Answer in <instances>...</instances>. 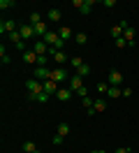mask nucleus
Listing matches in <instances>:
<instances>
[{
  "mask_svg": "<svg viewBox=\"0 0 139 153\" xmlns=\"http://www.w3.org/2000/svg\"><path fill=\"white\" fill-rule=\"evenodd\" d=\"M26 91H28V100H30V102H35L37 95H39V93H44V86H42V81H39V79H28V81H26Z\"/></svg>",
  "mask_w": 139,
  "mask_h": 153,
  "instance_id": "obj_1",
  "label": "nucleus"
},
{
  "mask_svg": "<svg viewBox=\"0 0 139 153\" xmlns=\"http://www.w3.org/2000/svg\"><path fill=\"white\" fill-rule=\"evenodd\" d=\"M65 134H70V123H67V121H60V123H58V134L54 137V144H56V146H58V144H63Z\"/></svg>",
  "mask_w": 139,
  "mask_h": 153,
  "instance_id": "obj_2",
  "label": "nucleus"
},
{
  "mask_svg": "<svg viewBox=\"0 0 139 153\" xmlns=\"http://www.w3.org/2000/svg\"><path fill=\"white\" fill-rule=\"evenodd\" d=\"M72 5L79 10V14H91L93 5H95V0H72Z\"/></svg>",
  "mask_w": 139,
  "mask_h": 153,
  "instance_id": "obj_3",
  "label": "nucleus"
},
{
  "mask_svg": "<svg viewBox=\"0 0 139 153\" xmlns=\"http://www.w3.org/2000/svg\"><path fill=\"white\" fill-rule=\"evenodd\" d=\"M120 26H123V37L128 42V47H135V28L130 26L128 21H120Z\"/></svg>",
  "mask_w": 139,
  "mask_h": 153,
  "instance_id": "obj_4",
  "label": "nucleus"
},
{
  "mask_svg": "<svg viewBox=\"0 0 139 153\" xmlns=\"http://www.w3.org/2000/svg\"><path fill=\"white\" fill-rule=\"evenodd\" d=\"M65 79H70V76H67V70H65V67H54V72H51V81L63 84Z\"/></svg>",
  "mask_w": 139,
  "mask_h": 153,
  "instance_id": "obj_5",
  "label": "nucleus"
},
{
  "mask_svg": "<svg viewBox=\"0 0 139 153\" xmlns=\"http://www.w3.org/2000/svg\"><path fill=\"white\" fill-rule=\"evenodd\" d=\"M107 84H109V86H120V84H123V74H120L118 70H109V74H107Z\"/></svg>",
  "mask_w": 139,
  "mask_h": 153,
  "instance_id": "obj_6",
  "label": "nucleus"
},
{
  "mask_svg": "<svg viewBox=\"0 0 139 153\" xmlns=\"http://www.w3.org/2000/svg\"><path fill=\"white\" fill-rule=\"evenodd\" d=\"M51 72H54V67H35L33 76H35V79H42V81H46V79H51Z\"/></svg>",
  "mask_w": 139,
  "mask_h": 153,
  "instance_id": "obj_7",
  "label": "nucleus"
},
{
  "mask_svg": "<svg viewBox=\"0 0 139 153\" xmlns=\"http://www.w3.org/2000/svg\"><path fill=\"white\" fill-rule=\"evenodd\" d=\"M81 86H83V76H79V74L70 76V84H67V88H70L72 93H77V91H79Z\"/></svg>",
  "mask_w": 139,
  "mask_h": 153,
  "instance_id": "obj_8",
  "label": "nucleus"
},
{
  "mask_svg": "<svg viewBox=\"0 0 139 153\" xmlns=\"http://www.w3.org/2000/svg\"><path fill=\"white\" fill-rule=\"evenodd\" d=\"M19 33H21V37H23V39H33L35 28H33L30 23H23V26H19Z\"/></svg>",
  "mask_w": 139,
  "mask_h": 153,
  "instance_id": "obj_9",
  "label": "nucleus"
},
{
  "mask_svg": "<svg viewBox=\"0 0 139 153\" xmlns=\"http://www.w3.org/2000/svg\"><path fill=\"white\" fill-rule=\"evenodd\" d=\"M16 21H2V23H0V33H2V35H5V33H16Z\"/></svg>",
  "mask_w": 139,
  "mask_h": 153,
  "instance_id": "obj_10",
  "label": "nucleus"
},
{
  "mask_svg": "<svg viewBox=\"0 0 139 153\" xmlns=\"http://www.w3.org/2000/svg\"><path fill=\"white\" fill-rule=\"evenodd\" d=\"M46 19L51 21V23H58V21L63 19V12L58 10V7H51V10L46 12Z\"/></svg>",
  "mask_w": 139,
  "mask_h": 153,
  "instance_id": "obj_11",
  "label": "nucleus"
},
{
  "mask_svg": "<svg viewBox=\"0 0 139 153\" xmlns=\"http://www.w3.org/2000/svg\"><path fill=\"white\" fill-rule=\"evenodd\" d=\"M33 51H35L37 56H46V53H49V44H44V42L39 39V42H35V44H33Z\"/></svg>",
  "mask_w": 139,
  "mask_h": 153,
  "instance_id": "obj_12",
  "label": "nucleus"
},
{
  "mask_svg": "<svg viewBox=\"0 0 139 153\" xmlns=\"http://www.w3.org/2000/svg\"><path fill=\"white\" fill-rule=\"evenodd\" d=\"M42 86H44V93H49V95H56V93H58V84H56V81H51V79L42 81Z\"/></svg>",
  "mask_w": 139,
  "mask_h": 153,
  "instance_id": "obj_13",
  "label": "nucleus"
},
{
  "mask_svg": "<svg viewBox=\"0 0 139 153\" xmlns=\"http://www.w3.org/2000/svg\"><path fill=\"white\" fill-rule=\"evenodd\" d=\"M58 37L63 39V42L72 39L74 37V35H72V28H70V26H60V28H58Z\"/></svg>",
  "mask_w": 139,
  "mask_h": 153,
  "instance_id": "obj_14",
  "label": "nucleus"
},
{
  "mask_svg": "<svg viewBox=\"0 0 139 153\" xmlns=\"http://www.w3.org/2000/svg\"><path fill=\"white\" fill-rule=\"evenodd\" d=\"M51 58H54L56 63H58V67H63L65 63H70V58H67V53H65V51H56Z\"/></svg>",
  "mask_w": 139,
  "mask_h": 153,
  "instance_id": "obj_15",
  "label": "nucleus"
},
{
  "mask_svg": "<svg viewBox=\"0 0 139 153\" xmlns=\"http://www.w3.org/2000/svg\"><path fill=\"white\" fill-rule=\"evenodd\" d=\"M56 97H58L60 102H67V100H72V91H70V88H58Z\"/></svg>",
  "mask_w": 139,
  "mask_h": 153,
  "instance_id": "obj_16",
  "label": "nucleus"
},
{
  "mask_svg": "<svg viewBox=\"0 0 139 153\" xmlns=\"http://www.w3.org/2000/svg\"><path fill=\"white\" fill-rule=\"evenodd\" d=\"M93 109H95V114L104 111V109H107V100H104V97H97V100L93 102Z\"/></svg>",
  "mask_w": 139,
  "mask_h": 153,
  "instance_id": "obj_17",
  "label": "nucleus"
},
{
  "mask_svg": "<svg viewBox=\"0 0 139 153\" xmlns=\"http://www.w3.org/2000/svg\"><path fill=\"white\" fill-rule=\"evenodd\" d=\"M28 21H30V26H37V23H42V14L33 10L30 14H28Z\"/></svg>",
  "mask_w": 139,
  "mask_h": 153,
  "instance_id": "obj_18",
  "label": "nucleus"
},
{
  "mask_svg": "<svg viewBox=\"0 0 139 153\" xmlns=\"http://www.w3.org/2000/svg\"><path fill=\"white\" fill-rule=\"evenodd\" d=\"M35 28V35H39V39L44 37L46 33H49V28H46V23H37V26H33Z\"/></svg>",
  "mask_w": 139,
  "mask_h": 153,
  "instance_id": "obj_19",
  "label": "nucleus"
},
{
  "mask_svg": "<svg viewBox=\"0 0 139 153\" xmlns=\"http://www.w3.org/2000/svg\"><path fill=\"white\" fill-rule=\"evenodd\" d=\"M123 95V88L118 86H109V91H107V97H120Z\"/></svg>",
  "mask_w": 139,
  "mask_h": 153,
  "instance_id": "obj_20",
  "label": "nucleus"
},
{
  "mask_svg": "<svg viewBox=\"0 0 139 153\" xmlns=\"http://www.w3.org/2000/svg\"><path fill=\"white\" fill-rule=\"evenodd\" d=\"M35 151H37L35 142H30V139H26V142H23V153H35Z\"/></svg>",
  "mask_w": 139,
  "mask_h": 153,
  "instance_id": "obj_21",
  "label": "nucleus"
},
{
  "mask_svg": "<svg viewBox=\"0 0 139 153\" xmlns=\"http://www.w3.org/2000/svg\"><path fill=\"white\" fill-rule=\"evenodd\" d=\"M111 37H114V39L123 37V26H120V23H116V26L111 28Z\"/></svg>",
  "mask_w": 139,
  "mask_h": 153,
  "instance_id": "obj_22",
  "label": "nucleus"
},
{
  "mask_svg": "<svg viewBox=\"0 0 139 153\" xmlns=\"http://www.w3.org/2000/svg\"><path fill=\"white\" fill-rule=\"evenodd\" d=\"M23 60L26 63H37V53L35 51H23Z\"/></svg>",
  "mask_w": 139,
  "mask_h": 153,
  "instance_id": "obj_23",
  "label": "nucleus"
},
{
  "mask_svg": "<svg viewBox=\"0 0 139 153\" xmlns=\"http://www.w3.org/2000/svg\"><path fill=\"white\" fill-rule=\"evenodd\" d=\"M74 42H77V44H88V35H86V33H77V35H74Z\"/></svg>",
  "mask_w": 139,
  "mask_h": 153,
  "instance_id": "obj_24",
  "label": "nucleus"
},
{
  "mask_svg": "<svg viewBox=\"0 0 139 153\" xmlns=\"http://www.w3.org/2000/svg\"><path fill=\"white\" fill-rule=\"evenodd\" d=\"M77 74H79V76H88V74H91V65H88V63H83V65L77 70Z\"/></svg>",
  "mask_w": 139,
  "mask_h": 153,
  "instance_id": "obj_25",
  "label": "nucleus"
},
{
  "mask_svg": "<svg viewBox=\"0 0 139 153\" xmlns=\"http://www.w3.org/2000/svg\"><path fill=\"white\" fill-rule=\"evenodd\" d=\"M9 39H12V42H14V47H16V44H21V42H23V37H21V33H9Z\"/></svg>",
  "mask_w": 139,
  "mask_h": 153,
  "instance_id": "obj_26",
  "label": "nucleus"
},
{
  "mask_svg": "<svg viewBox=\"0 0 139 153\" xmlns=\"http://www.w3.org/2000/svg\"><path fill=\"white\" fill-rule=\"evenodd\" d=\"M70 65H72L74 70H79V67L83 65V58H79V56H74V58H70Z\"/></svg>",
  "mask_w": 139,
  "mask_h": 153,
  "instance_id": "obj_27",
  "label": "nucleus"
},
{
  "mask_svg": "<svg viewBox=\"0 0 139 153\" xmlns=\"http://www.w3.org/2000/svg\"><path fill=\"white\" fill-rule=\"evenodd\" d=\"M107 91H109V84H107V81H100V84H97V93L107 95Z\"/></svg>",
  "mask_w": 139,
  "mask_h": 153,
  "instance_id": "obj_28",
  "label": "nucleus"
},
{
  "mask_svg": "<svg viewBox=\"0 0 139 153\" xmlns=\"http://www.w3.org/2000/svg\"><path fill=\"white\" fill-rule=\"evenodd\" d=\"M9 7H14V0H0V10L2 12L9 10Z\"/></svg>",
  "mask_w": 139,
  "mask_h": 153,
  "instance_id": "obj_29",
  "label": "nucleus"
},
{
  "mask_svg": "<svg viewBox=\"0 0 139 153\" xmlns=\"http://www.w3.org/2000/svg\"><path fill=\"white\" fill-rule=\"evenodd\" d=\"M114 42H116V49H125V47H128L125 37H118V39H114Z\"/></svg>",
  "mask_w": 139,
  "mask_h": 153,
  "instance_id": "obj_30",
  "label": "nucleus"
},
{
  "mask_svg": "<svg viewBox=\"0 0 139 153\" xmlns=\"http://www.w3.org/2000/svg\"><path fill=\"white\" fill-rule=\"evenodd\" d=\"M35 102H42V105H44V102H49V93H39Z\"/></svg>",
  "mask_w": 139,
  "mask_h": 153,
  "instance_id": "obj_31",
  "label": "nucleus"
},
{
  "mask_svg": "<svg viewBox=\"0 0 139 153\" xmlns=\"http://www.w3.org/2000/svg\"><path fill=\"white\" fill-rule=\"evenodd\" d=\"M77 95L81 97V100H83V97H88V88H86V86H81L79 91H77Z\"/></svg>",
  "mask_w": 139,
  "mask_h": 153,
  "instance_id": "obj_32",
  "label": "nucleus"
},
{
  "mask_svg": "<svg viewBox=\"0 0 139 153\" xmlns=\"http://www.w3.org/2000/svg\"><path fill=\"white\" fill-rule=\"evenodd\" d=\"M81 102H83V107H86V109H91V107H93V102H95V100H91V97H83Z\"/></svg>",
  "mask_w": 139,
  "mask_h": 153,
  "instance_id": "obj_33",
  "label": "nucleus"
},
{
  "mask_svg": "<svg viewBox=\"0 0 139 153\" xmlns=\"http://www.w3.org/2000/svg\"><path fill=\"white\" fill-rule=\"evenodd\" d=\"M102 5H104V7H107V10H111V7H114V5H116V2H114V0H102Z\"/></svg>",
  "mask_w": 139,
  "mask_h": 153,
  "instance_id": "obj_34",
  "label": "nucleus"
},
{
  "mask_svg": "<svg viewBox=\"0 0 139 153\" xmlns=\"http://www.w3.org/2000/svg\"><path fill=\"white\" fill-rule=\"evenodd\" d=\"M132 95V88H123V97H130Z\"/></svg>",
  "mask_w": 139,
  "mask_h": 153,
  "instance_id": "obj_35",
  "label": "nucleus"
},
{
  "mask_svg": "<svg viewBox=\"0 0 139 153\" xmlns=\"http://www.w3.org/2000/svg\"><path fill=\"white\" fill-rule=\"evenodd\" d=\"M116 153H132V151H130V149H125V146H123V149H116Z\"/></svg>",
  "mask_w": 139,
  "mask_h": 153,
  "instance_id": "obj_36",
  "label": "nucleus"
},
{
  "mask_svg": "<svg viewBox=\"0 0 139 153\" xmlns=\"http://www.w3.org/2000/svg\"><path fill=\"white\" fill-rule=\"evenodd\" d=\"M91 153H104V151H100V149H95V151H91Z\"/></svg>",
  "mask_w": 139,
  "mask_h": 153,
  "instance_id": "obj_37",
  "label": "nucleus"
},
{
  "mask_svg": "<svg viewBox=\"0 0 139 153\" xmlns=\"http://www.w3.org/2000/svg\"><path fill=\"white\" fill-rule=\"evenodd\" d=\"M35 153H42V151H35Z\"/></svg>",
  "mask_w": 139,
  "mask_h": 153,
  "instance_id": "obj_38",
  "label": "nucleus"
}]
</instances>
